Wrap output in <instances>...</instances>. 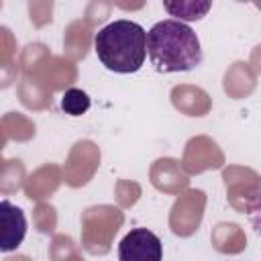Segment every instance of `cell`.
I'll return each mask as SVG.
<instances>
[{"label": "cell", "instance_id": "cell-1", "mask_svg": "<svg viewBox=\"0 0 261 261\" xmlns=\"http://www.w3.org/2000/svg\"><path fill=\"white\" fill-rule=\"evenodd\" d=\"M147 55L161 73L190 71L202 63V47L194 29L181 20L167 18L147 31Z\"/></svg>", "mask_w": 261, "mask_h": 261}, {"label": "cell", "instance_id": "cell-2", "mask_svg": "<svg viewBox=\"0 0 261 261\" xmlns=\"http://www.w3.org/2000/svg\"><path fill=\"white\" fill-rule=\"evenodd\" d=\"M100 63L114 73H135L147 59V31L135 20H114L94 35Z\"/></svg>", "mask_w": 261, "mask_h": 261}, {"label": "cell", "instance_id": "cell-3", "mask_svg": "<svg viewBox=\"0 0 261 261\" xmlns=\"http://www.w3.org/2000/svg\"><path fill=\"white\" fill-rule=\"evenodd\" d=\"M163 245L161 239L149 228H133L118 245V261H161Z\"/></svg>", "mask_w": 261, "mask_h": 261}, {"label": "cell", "instance_id": "cell-4", "mask_svg": "<svg viewBox=\"0 0 261 261\" xmlns=\"http://www.w3.org/2000/svg\"><path fill=\"white\" fill-rule=\"evenodd\" d=\"M27 234V218L24 212L8 200L0 202V251H14Z\"/></svg>", "mask_w": 261, "mask_h": 261}, {"label": "cell", "instance_id": "cell-5", "mask_svg": "<svg viewBox=\"0 0 261 261\" xmlns=\"http://www.w3.org/2000/svg\"><path fill=\"white\" fill-rule=\"evenodd\" d=\"M163 8L175 16V20L181 22H192V20H200L208 14V10L212 8V2H198V0H179V2H163Z\"/></svg>", "mask_w": 261, "mask_h": 261}, {"label": "cell", "instance_id": "cell-6", "mask_svg": "<svg viewBox=\"0 0 261 261\" xmlns=\"http://www.w3.org/2000/svg\"><path fill=\"white\" fill-rule=\"evenodd\" d=\"M90 96L80 88H69L61 96V110L69 116H82L90 110Z\"/></svg>", "mask_w": 261, "mask_h": 261}, {"label": "cell", "instance_id": "cell-7", "mask_svg": "<svg viewBox=\"0 0 261 261\" xmlns=\"http://www.w3.org/2000/svg\"><path fill=\"white\" fill-rule=\"evenodd\" d=\"M249 218H251V224H253L255 232L261 237V192H259L255 204L251 206V214H249Z\"/></svg>", "mask_w": 261, "mask_h": 261}]
</instances>
